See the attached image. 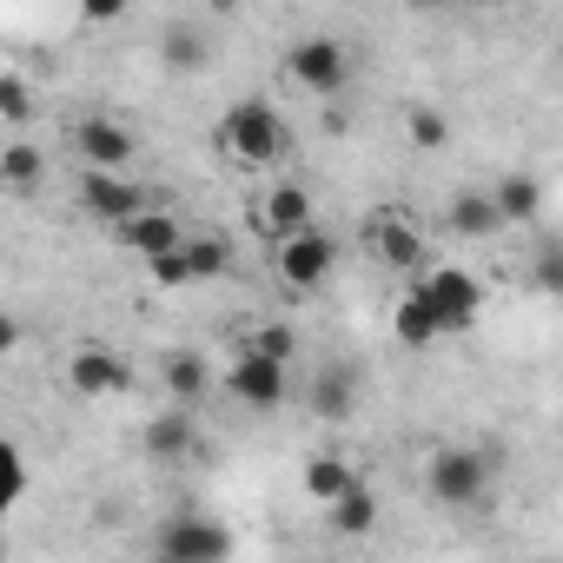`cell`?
<instances>
[{
	"instance_id": "obj_11",
	"label": "cell",
	"mask_w": 563,
	"mask_h": 563,
	"mask_svg": "<svg viewBox=\"0 0 563 563\" xmlns=\"http://www.w3.org/2000/svg\"><path fill=\"white\" fill-rule=\"evenodd\" d=\"M146 457H153V464H192V457H206L199 405H173V398H166V411L146 424Z\"/></svg>"
},
{
	"instance_id": "obj_24",
	"label": "cell",
	"mask_w": 563,
	"mask_h": 563,
	"mask_svg": "<svg viewBox=\"0 0 563 563\" xmlns=\"http://www.w3.org/2000/svg\"><path fill=\"white\" fill-rule=\"evenodd\" d=\"M352 477H358V471H352V457H332V451H325V457H312V464H306V497H312V504H332Z\"/></svg>"
},
{
	"instance_id": "obj_18",
	"label": "cell",
	"mask_w": 563,
	"mask_h": 563,
	"mask_svg": "<svg viewBox=\"0 0 563 563\" xmlns=\"http://www.w3.org/2000/svg\"><path fill=\"white\" fill-rule=\"evenodd\" d=\"M490 206H497L504 225H523V219L543 212V179H537V173H504V179L490 186Z\"/></svg>"
},
{
	"instance_id": "obj_3",
	"label": "cell",
	"mask_w": 563,
	"mask_h": 563,
	"mask_svg": "<svg viewBox=\"0 0 563 563\" xmlns=\"http://www.w3.org/2000/svg\"><path fill=\"white\" fill-rule=\"evenodd\" d=\"M424 490H431L438 510H477L490 497V457L471 451V444H444L424 464Z\"/></svg>"
},
{
	"instance_id": "obj_5",
	"label": "cell",
	"mask_w": 563,
	"mask_h": 563,
	"mask_svg": "<svg viewBox=\"0 0 563 563\" xmlns=\"http://www.w3.org/2000/svg\"><path fill=\"white\" fill-rule=\"evenodd\" d=\"M286 74H292L299 93H312V100H339V93L352 87V47H345L339 34H306V41H292Z\"/></svg>"
},
{
	"instance_id": "obj_10",
	"label": "cell",
	"mask_w": 563,
	"mask_h": 563,
	"mask_svg": "<svg viewBox=\"0 0 563 563\" xmlns=\"http://www.w3.org/2000/svg\"><path fill=\"white\" fill-rule=\"evenodd\" d=\"M146 199H153V192H146L140 179H126V166H80V206H87L93 219H107V225L133 219Z\"/></svg>"
},
{
	"instance_id": "obj_21",
	"label": "cell",
	"mask_w": 563,
	"mask_h": 563,
	"mask_svg": "<svg viewBox=\"0 0 563 563\" xmlns=\"http://www.w3.org/2000/svg\"><path fill=\"white\" fill-rule=\"evenodd\" d=\"M159 60H166L173 74H206V67H212V41L192 34L186 21H173V27L159 34Z\"/></svg>"
},
{
	"instance_id": "obj_26",
	"label": "cell",
	"mask_w": 563,
	"mask_h": 563,
	"mask_svg": "<svg viewBox=\"0 0 563 563\" xmlns=\"http://www.w3.org/2000/svg\"><path fill=\"white\" fill-rule=\"evenodd\" d=\"M0 126H14V133L34 126V87L21 74H0Z\"/></svg>"
},
{
	"instance_id": "obj_29",
	"label": "cell",
	"mask_w": 563,
	"mask_h": 563,
	"mask_svg": "<svg viewBox=\"0 0 563 563\" xmlns=\"http://www.w3.org/2000/svg\"><path fill=\"white\" fill-rule=\"evenodd\" d=\"M537 286H543V292L563 286V245H550V239L537 245Z\"/></svg>"
},
{
	"instance_id": "obj_4",
	"label": "cell",
	"mask_w": 563,
	"mask_h": 563,
	"mask_svg": "<svg viewBox=\"0 0 563 563\" xmlns=\"http://www.w3.org/2000/svg\"><path fill=\"white\" fill-rule=\"evenodd\" d=\"M411 292L431 306V319H438L444 339L471 332L477 312H484V286H477V272H464V265H431V272H418V286H411Z\"/></svg>"
},
{
	"instance_id": "obj_13",
	"label": "cell",
	"mask_w": 563,
	"mask_h": 563,
	"mask_svg": "<svg viewBox=\"0 0 563 563\" xmlns=\"http://www.w3.org/2000/svg\"><path fill=\"white\" fill-rule=\"evenodd\" d=\"M74 153H80V166H133L140 140H133L120 120H107V113H87V120L74 126Z\"/></svg>"
},
{
	"instance_id": "obj_12",
	"label": "cell",
	"mask_w": 563,
	"mask_h": 563,
	"mask_svg": "<svg viewBox=\"0 0 563 563\" xmlns=\"http://www.w3.org/2000/svg\"><path fill=\"white\" fill-rule=\"evenodd\" d=\"M67 385L87 391V398H120V391L133 385V372H126V358H120L113 345H80V352L67 358Z\"/></svg>"
},
{
	"instance_id": "obj_9",
	"label": "cell",
	"mask_w": 563,
	"mask_h": 563,
	"mask_svg": "<svg viewBox=\"0 0 563 563\" xmlns=\"http://www.w3.org/2000/svg\"><path fill=\"white\" fill-rule=\"evenodd\" d=\"M365 252H372V265H385V272H424V225L411 219V212H378V219H365Z\"/></svg>"
},
{
	"instance_id": "obj_16",
	"label": "cell",
	"mask_w": 563,
	"mask_h": 563,
	"mask_svg": "<svg viewBox=\"0 0 563 563\" xmlns=\"http://www.w3.org/2000/svg\"><path fill=\"white\" fill-rule=\"evenodd\" d=\"M299 225H312V192H306L299 179H278V186L258 199V232H265V239H286V232H299Z\"/></svg>"
},
{
	"instance_id": "obj_19",
	"label": "cell",
	"mask_w": 563,
	"mask_h": 563,
	"mask_svg": "<svg viewBox=\"0 0 563 563\" xmlns=\"http://www.w3.org/2000/svg\"><path fill=\"white\" fill-rule=\"evenodd\" d=\"M325 517H332V530H339V537H365V530L378 523V497H372V484H365V477H352V484L325 504Z\"/></svg>"
},
{
	"instance_id": "obj_1",
	"label": "cell",
	"mask_w": 563,
	"mask_h": 563,
	"mask_svg": "<svg viewBox=\"0 0 563 563\" xmlns=\"http://www.w3.org/2000/svg\"><path fill=\"white\" fill-rule=\"evenodd\" d=\"M212 140H219V159H225V166H239V173H265V166L286 159L292 126L278 120L272 100H232V107L219 113Z\"/></svg>"
},
{
	"instance_id": "obj_32",
	"label": "cell",
	"mask_w": 563,
	"mask_h": 563,
	"mask_svg": "<svg viewBox=\"0 0 563 563\" xmlns=\"http://www.w3.org/2000/svg\"><path fill=\"white\" fill-rule=\"evenodd\" d=\"M411 8H424V14H431V8H451V0H411Z\"/></svg>"
},
{
	"instance_id": "obj_27",
	"label": "cell",
	"mask_w": 563,
	"mask_h": 563,
	"mask_svg": "<svg viewBox=\"0 0 563 563\" xmlns=\"http://www.w3.org/2000/svg\"><path fill=\"white\" fill-rule=\"evenodd\" d=\"M239 352H258V358L292 365V352H299V332H292V325H252V332L239 339Z\"/></svg>"
},
{
	"instance_id": "obj_23",
	"label": "cell",
	"mask_w": 563,
	"mask_h": 563,
	"mask_svg": "<svg viewBox=\"0 0 563 563\" xmlns=\"http://www.w3.org/2000/svg\"><path fill=\"white\" fill-rule=\"evenodd\" d=\"M391 332H398V345H405V352H431V345L444 339V332H438V319H431V306H424L418 292H405V299H398Z\"/></svg>"
},
{
	"instance_id": "obj_8",
	"label": "cell",
	"mask_w": 563,
	"mask_h": 563,
	"mask_svg": "<svg viewBox=\"0 0 563 563\" xmlns=\"http://www.w3.org/2000/svg\"><path fill=\"white\" fill-rule=\"evenodd\" d=\"M225 391H232L245 411L272 418L278 405L292 398V365H278V358H258V352H239V358H232V372H225Z\"/></svg>"
},
{
	"instance_id": "obj_25",
	"label": "cell",
	"mask_w": 563,
	"mask_h": 563,
	"mask_svg": "<svg viewBox=\"0 0 563 563\" xmlns=\"http://www.w3.org/2000/svg\"><path fill=\"white\" fill-rule=\"evenodd\" d=\"M21 497H27V457L14 438H0V517H14Z\"/></svg>"
},
{
	"instance_id": "obj_22",
	"label": "cell",
	"mask_w": 563,
	"mask_h": 563,
	"mask_svg": "<svg viewBox=\"0 0 563 563\" xmlns=\"http://www.w3.org/2000/svg\"><path fill=\"white\" fill-rule=\"evenodd\" d=\"M41 179H47V159H41L34 140H8V146H0V186H8V192H41Z\"/></svg>"
},
{
	"instance_id": "obj_7",
	"label": "cell",
	"mask_w": 563,
	"mask_h": 563,
	"mask_svg": "<svg viewBox=\"0 0 563 563\" xmlns=\"http://www.w3.org/2000/svg\"><path fill=\"white\" fill-rule=\"evenodd\" d=\"M272 258H278V278H286L292 292H319L332 278V265H339V239L312 219V225H299L286 239H272Z\"/></svg>"
},
{
	"instance_id": "obj_30",
	"label": "cell",
	"mask_w": 563,
	"mask_h": 563,
	"mask_svg": "<svg viewBox=\"0 0 563 563\" xmlns=\"http://www.w3.org/2000/svg\"><path fill=\"white\" fill-rule=\"evenodd\" d=\"M80 14L93 27H113V21H126V0H80Z\"/></svg>"
},
{
	"instance_id": "obj_6",
	"label": "cell",
	"mask_w": 563,
	"mask_h": 563,
	"mask_svg": "<svg viewBox=\"0 0 563 563\" xmlns=\"http://www.w3.org/2000/svg\"><path fill=\"white\" fill-rule=\"evenodd\" d=\"M153 556L159 563H225L232 556V530L212 523L206 510H173L153 530Z\"/></svg>"
},
{
	"instance_id": "obj_31",
	"label": "cell",
	"mask_w": 563,
	"mask_h": 563,
	"mask_svg": "<svg viewBox=\"0 0 563 563\" xmlns=\"http://www.w3.org/2000/svg\"><path fill=\"white\" fill-rule=\"evenodd\" d=\"M14 339H21V325H14V319H0V352H8Z\"/></svg>"
},
{
	"instance_id": "obj_2",
	"label": "cell",
	"mask_w": 563,
	"mask_h": 563,
	"mask_svg": "<svg viewBox=\"0 0 563 563\" xmlns=\"http://www.w3.org/2000/svg\"><path fill=\"white\" fill-rule=\"evenodd\" d=\"M232 265V239L225 232H179L159 258H146V278L159 292H186V286H212Z\"/></svg>"
},
{
	"instance_id": "obj_14",
	"label": "cell",
	"mask_w": 563,
	"mask_h": 563,
	"mask_svg": "<svg viewBox=\"0 0 563 563\" xmlns=\"http://www.w3.org/2000/svg\"><path fill=\"white\" fill-rule=\"evenodd\" d=\"M113 232H120V245H126V252L146 265V258H159V252H166V245H173L186 225H179V212H166V206H153V199H146V206H140L133 219H120Z\"/></svg>"
},
{
	"instance_id": "obj_33",
	"label": "cell",
	"mask_w": 563,
	"mask_h": 563,
	"mask_svg": "<svg viewBox=\"0 0 563 563\" xmlns=\"http://www.w3.org/2000/svg\"><path fill=\"white\" fill-rule=\"evenodd\" d=\"M212 8H219V14H232V8H239V0H212Z\"/></svg>"
},
{
	"instance_id": "obj_20",
	"label": "cell",
	"mask_w": 563,
	"mask_h": 563,
	"mask_svg": "<svg viewBox=\"0 0 563 563\" xmlns=\"http://www.w3.org/2000/svg\"><path fill=\"white\" fill-rule=\"evenodd\" d=\"M444 225L457 232V239H490V232H504V219H497V206H490V192H457L451 206H444Z\"/></svg>"
},
{
	"instance_id": "obj_15",
	"label": "cell",
	"mask_w": 563,
	"mask_h": 563,
	"mask_svg": "<svg viewBox=\"0 0 563 563\" xmlns=\"http://www.w3.org/2000/svg\"><path fill=\"white\" fill-rule=\"evenodd\" d=\"M306 405H312L325 424H345V418L358 411V372H352L345 358L319 365V372H312V385H306Z\"/></svg>"
},
{
	"instance_id": "obj_28",
	"label": "cell",
	"mask_w": 563,
	"mask_h": 563,
	"mask_svg": "<svg viewBox=\"0 0 563 563\" xmlns=\"http://www.w3.org/2000/svg\"><path fill=\"white\" fill-rule=\"evenodd\" d=\"M405 140H411L418 153H438V146L451 140V120H444L438 107H405Z\"/></svg>"
},
{
	"instance_id": "obj_17",
	"label": "cell",
	"mask_w": 563,
	"mask_h": 563,
	"mask_svg": "<svg viewBox=\"0 0 563 563\" xmlns=\"http://www.w3.org/2000/svg\"><path fill=\"white\" fill-rule=\"evenodd\" d=\"M159 378H166V398L173 405H206V391H212V365L199 358V352H166V365H159Z\"/></svg>"
}]
</instances>
